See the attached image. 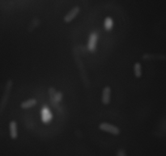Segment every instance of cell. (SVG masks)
<instances>
[{
	"label": "cell",
	"mask_w": 166,
	"mask_h": 156,
	"mask_svg": "<svg viewBox=\"0 0 166 156\" xmlns=\"http://www.w3.org/2000/svg\"><path fill=\"white\" fill-rule=\"evenodd\" d=\"M99 128L101 130L108 132V133L113 134V135H117L120 133V130L117 126H114L113 125H110V124L108 123H101L100 125Z\"/></svg>",
	"instance_id": "6da1fadb"
},
{
	"label": "cell",
	"mask_w": 166,
	"mask_h": 156,
	"mask_svg": "<svg viewBox=\"0 0 166 156\" xmlns=\"http://www.w3.org/2000/svg\"><path fill=\"white\" fill-rule=\"evenodd\" d=\"M12 86V82L11 81V80L7 81V84H6V87H5V91H4L3 96H2V103H1V110H2V109H3L5 103H6L7 101L8 95L10 94Z\"/></svg>",
	"instance_id": "7a4b0ae2"
},
{
	"label": "cell",
	"mask_w": 166,
	"mask_h": 156,
	"mask_svg": "<svg viewBox=\"0 0 166 156\" xmlns=\"http://www.w3.org/2000/svg\"><path fill=\"white\" fill-rule=\"evenodd\" d=\"M79 7H75L74 8L71 9L68 13H67L64 17V21L66 23L71 22V21H73L77 15L79 14Z\"/></svg>",
	"instance_id": "3957f363"
},
{
	"label": "cell",
	"mask_w": 166,
	"mask_h": 156,
	"mask_svg": "<svg viewBox=\"0 0 166 156\" xmlns=\"http://www.w3.org/2000/svg\"><path fill=\"white\" fill-rule=\"evenodd\" d=\"M110 94H111V89L110 87H105L102 91V103L104 104H108L110 101Z\"/></svg>",
	"instance_id": "277c9868"
},
{
	"label": "cell",
	"mask_w": 166,
	"mask_h": 156,
	"mask_svg": "<svg viewBox=\"0 0 166 156\" xmlns=\"http://www.w3.org/2000/svg\"><path fill=\"white\" fill-rule=\"evenodd\" d=\"M97 34L96 33H92L89 37L88 41V49L90 51H94L97 46Z\"/></svg>",
	"instance_id": "5b68a950"
},
{
	"label": "cell",
	"mask_w": 166,
	"mask_h": 156,
	"mask_svg": "<svg viewBox=\"0 0 166 156\" xmlns=\"http://www.w3.org/2000/svg\"><path fill=\"white\" fill-rule=\"evenodd\" d=\"M10 136L12 139H16L18 136V133H17V126H16V122L12 121L10 123Z\"/></svg>",
	"instance_id": "8992f818"
},
{
	"label": "cell",
	"mask_w": 166,
	"mask_h": 156,
	"mask_svg": "<svg viewBox=\"0 0 166 156\" xmlns=\"http://www.w3.org/2000/svg\"><path fill=\"white\" fill-rule=\"evenodd\" d=\"M36 103V100L35 99H28L26 101H24L21 104H20V107L22 108H32V106H34Z\"/></svg>",
	"instance_id": "52a82bcc"
},
{
	"label": "cell",
	"mask_w": 166,
	"mask_h": 156,
	"mask_svg": "<svg viewBox=\"0 0 166 156\" xmlns=\"http://www.w3.org/2000/svg\"><path fill=\"white\" fill-rule=\"evenodd\" d=\"M52 117L50 112L49 111V109L47 108H45L44 109L42 110V120L44 122H48L50 120Z\"/></svg>",
	"instance_id": "ba28073f"
},
{
	"label": "cell",
	"mask_w": 166,
	"mask_h": 156,
	"mask_svg": "<svg viewBox=\"0 0 166 156\" xmlns=\"http://www.w3.org/2000/svg\"><path fill=\"white\" fill-rule=\"evenodd\" d=\"M134 72H135V75L137 78L141 77L142 75V70H141V65L139 62H136L134 66Z\"/></svg>",
	"instance_id": "9c48e42d"
},
{
	"label": "cell",
	"mask_w": 166,
	"mask_h": 156,
	"mask_svg": "<svg viewBox=\"0 0 166 156\" xmlns=\"http://www.w3.org/2000/svg\"><path fill=\"white\" fill-rule=\"evenodd\" d=\"M113 26V22L112 18H110V17H107L105 21V29L107 31H109L111 30Z\"/></svg>",
	"instance_id": "30bf717a"
},
{
	"label": "cell",
	"mask_w": 166,
	"mask_h": 156,
	"mask_svg": "<svg viewBox=\"0 0 166 156\" xmlns=\"http://www.w3.org/2000/svg\"><path fill=\"white\" fill-rule=\"evenodd\" d=\"M117 156H126L124 150H120V151L118 152V154H117Z\"/></svg>",
	"instance_id": "8fae6325"
}]
</instances>
